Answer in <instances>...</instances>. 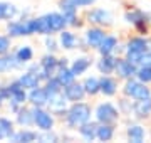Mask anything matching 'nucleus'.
<instances>
[{
    "label": "nucleus",
    "mask_w": 151,
    "mask_h": 143,
    "mask_svg": "<svg viewBox=\"0 0 151 143\" xmlns=\"http://www.w3.org/2000/svg\"><path fill=\"white\" fill-rule=\"evenodd\" d=\"M30 32L32 35H50V34H59L60 30L67 29V22L62 12H47L42 15L30 17L29 19Z\"/></svg>",
    "instance_id": "obj_1"
},
{
    "label": "nucleus",
    "mask_w": 151,
    "mask_h": 143,
    "mask_svg": "<svg viewBox=\"0 0 151 143\" xmlns=\"http://www.w3.org/2000/svg\"><path fill=\"white\" fill-rule=\"evenodd\" d=\"M94 110L91 108L89 103L86 101H77V103H70L67 111H65L64 118H62V125L67 130H77V128L92 120Z\"/></svg>",
    "instance_id": "obj_2"
},
{
    "label": "nucleus",
    "mask_w": 151,
    "mask_h": 143,
    "mask_svg": "<svg viewBox=\"0 0 151 143\" xmlns=\"http://www.w3.org/2000/svg\"><path fill=\"white\" fill-rule=\"evenodd\" d=\"M124 44H126L124 57H128L131 62H134V64L139 66L143 56L151 49V39L139 34V35H133V37H129Z\"/></svg>",
    "instance_id": "obj_3"
},
{
    "label": "nucleus",
    "mask_w": 151,
    "mask_h": 143,
    "mask_svg": "<svg viewBox=\"0 0 151 143\" xmlns=\"http://www.w3.org/2000/svg\"><path fill=\"white\" fill-rule=\"evenodd\" d=\"M34 110V128L39 131H50L55 130L57 118L47 106H32Z\"/></svg>",
    "instance_id": "obj_4"
},
{
    "label": "nucleus",
    "mask_w": 151,
    "mask_h": 143,
    "mask_svg": "<svg viewBox=\"0 0 151 143\" xmlns=\"http://www.w3.org/2000/svg\"><path fill=\"white\" fill-rule=\"evenodd\" d=\"M84 20H86L89 25H99V27L108 29L111 25H114V15L109 9H104V7H94V9H89L84 15Z\"/></svg>",
    "instance_id": "obj_5"
},
{
    "label": "nucleus",
    "mask_w": 151,
    "mask_h": 143,
    "mask_svg": "<svg viewBox=\"0 0 151 143\" xmlns=\"http://www.w3.org/2000/svg\"><path fill=\"white\" fill-rule=\"evenodd\" d=\"M121 118V111L116 105H113L111 101H104L94 108V120L97 123H111L116 125Z\"/></svg>",
    "instance_id": "obj_6"
},
{
    "label": "nucleus",
    "mask_w": 151,
    "mask_h": 143,
    "mask_svg": "<svg viewBox=\"0 0 151 143\" xmlns=\"http://www.w3.org/2000/svg\"><path fill=\"white\" fill-rule=\"evenodd\" d=\"M124 96H128L131 99H145L151 96V88L146 83L139 81L138 77H131V79H126L121 88Z\"/></svg>",
    "instance_id": "obj_7"
},
{
    "label": "nucleus",
    "mask_w": 151,
    "mask_h": 143,
    "mask_svg": "<svg viewBox=\"0 0 151 143\" xmlns=\"http://www.w3.org/2000/svg\"><path fill=\"white\" fill-rule=\"evenodd\" d=\"M124 20L128 24H131L133 27L138 30V34L141 35H146L148 34V29H150V14H146L145 10L141 9H131L124 14Z\"/></svg>",
    "instance_id": "obj_8"
},
{
    "label": "nucleus",
    "mask_w": 151,
    "mask_h": 143,
    "mask_svg": "<svg viewBox=\"0 0 151 143\" xmlns=\"http://www.w3.org/2000/svg\"><path fill=\"white\" fill-rule=\"evenodd\" d=\"M39 64H40V72H39V76L42 79V83H45L47 79L55 76V72L59 69V57L55 56V52H45V54L39 59Z\"/></svg>",
    "instance_id": "obj_9"
},
{
    "label": "nucleus",
    "mask_w": 151,
    "mask_h": 143,
    "mask_svg": "<svg viewBox=\"0 0 151 143\" xmlns=\"http://www.w3.org/2000/svg\"><path fill=\"white\" fill-rule=\"evenodd\" d=\"M30 19V17H29ZM29 19L22 20V19H12L5 22V34L10 35L12 39H20V37H30V25H29Z\"/></svg>",
    "instance_id": "obj_10"
},
{
    "label": "nucleus",
    "mask_w": 151,
    "mask_h": 143,
    "mask_svg": "<svg viewBox=\"0 0 151 143\" xmlns=\"http://www.w3.org/2000/svg\"><path fill=\"white\" fill-rule=\"evenodd\" d=\"M108 35L106 29L99 27V25H89L82 34V39L86 40L89 51H97V47L101 46V42L104 40V37Z\"/></svg>",
    "instance_id": "obj_11"
},
{
    "label": "nucleus",
    "mask_w": 151,
    "mask_h": 143,
    "mask_svg": "<svg viewBox=\"0 0 151 143\" xmlns=\"http://www.w3.org/2000/svg\"><path fill=\"white\" fill-rule=\"evenodd\" d=\"M138 64L131 62L128 57L124 56H119L118 57V64H116V71H114V76L118 79H131V77H136V72H138Z\"/></svg>",
    "instance_id": "obj_12"
},
{
    "label": "nucleus",
    "mask_w": 151,
    "mask_h": 143,
    "mask_svg": "<svg viewBox=\"0 0 151 143\" xmlns=\"http://www.w3.org/2000/svg\"><path fill=\"white\" fill-rule=\"evenodd\" d=\"M69 101H67V98L64 96V93L60 91V93H57V94H52L50 98H49V103H47V108L52 113L55 115V118H64V115H65V111H67V108H69Z\"/></svg>",
    "instance_id": "obj_13"
},
{
    "label": "nucleus",
    "mask_w": 151,
    "mask_h": 143,
    "mask_svg": "<svg viewBox=\"0 0 151 143\" xmlns=\"http://www.w3.org/2000/svg\"><path fill=\"white\" fill-rule=\"evenodd\" d=\"M57 39H59V46L62 51H74L79 47V40L81 37L77 35L76 32H72L69 27L64 29V30H60L57 34Z\"/></svg>",
    "instance_id": "obj_14"
},
{
    "label": "nucleus",
    "mask_w": 151,
    "mask_h": 143,
    "mask_svg": "<svg viewBox=\"0 0 151 143\" xmlns=\"http://www.w3.org/2000/svg\"><path fill=\"white\" fill-rule=\"evenodd\" d=\"M62 93H64V96L67 98V101L69 103H77V101H84L86 99V89H84V86H82V83H77V79H76L74 83L67 84V86H64V89H62Z\"/></svg>",
    "instance_id": "obj_15"
},
{
    "label": "nucleus",
    "mask_w": 151,
    "mask_h": 143,
    "mask_svg": "<svg viewBox=\"0 0 151 143\" xmlns=\"http://www.w3.org/2000/svg\"><path fill=\"white\" fill-rule=\"evenodd\" d=\"M24 69H25V66L17 61L15 54L12 51L9 54L0 56V76L2 74H9L12 71H24Z\"/></svg>",
    "instance_id": "obj_16"
},
{
    "label": "nucleus",
    "mask_w": 151,
    "mask_h": 143,
    "mask_svg": "<svg viewBox=\"0 0 151 143\" xmlns=\"http://www.w3.org/2000/svg\"><path fill=\"white\" fill-rule=\"evenodd\" d=\"M14 121H15L17 126H20V128H34V110H32V106L29 105V103L24 105L20 110L14 115Z\"/></svg>",
    "instance_id": "obj_17"
},
{
    "label": "nucleus",
    "mask_w": 151,
    "mask_h": 143,
    "mask_svg": "<svg viewBox=\"0 0 151 143\" xmlns=\"http://www.w3.org/2000/svg\"><path fill=\"white\" fill-rule=\"evenodd\" d=\"M99 88H101V94L103 96L113 98L119 91V83H118V79L113 77L111 74H103L99 77Z\"/></svg>",
    "instance_id": "obj_18"
},
{
    "label": "nucleus",
    "mask_w": 151,
    "mask_h": 143,
    "mask_svg": "<svg viewBox=\"0 0 151 143\" xmlns=\"http://www.w3.org/2000/svg\"><path fill=\"white\" fill-rule=\"evenodd\" d=\"M118 54H106L99 56V59L96 61V69L99 74H114L116 71V64H118Z\"/></svg>",
    "instance_id": "obj_19"
},
{
    "label": "nucleus",
    "mask_w": 151,
    "mask_h": 143,
    "mask_svg": "<svg viewBox=\"0 0 151 143\" xmlns=\"http://www.w3.org/2000/svg\"><path fill=\"white\" fill-rule=\"evenodd\" d=\"M92 64H94V59H92L91 56L82 54V56H77L76 59L70 61V69L76 74V77H81L91 69Z\"/></svg>",
    "instance_id": "obj_20"
},
{
    "label": "nucleus",
    "mask_w": 151,
    "mask_h": 143,
    "mask_svg": "<svg viewBox=\"0 0 151 143\" xmlns=\"http://www.w3.org/2000/svg\"><path fill=\"white\" fill-rule=\"evenodd\" d=\"M133 116L138 121L150 118L151 116V96L145 99H133Z\"/></svg>",
    "instance_id": "obj_21"
},
{
    "label": "nucleus",
    "mask_w": 151,
    "mask_h": 143,
    "mask_svg": "<svg viewBox=\"0 0 151 143\" xmlns=\"http://www.w3.org/2000/svg\"><path fill=\"white\" fill-rule=\"evenodd\" d=\"M17 79H19V83L22 84V88H25L27 91L42 84V79H40V76H39V72L29 71V69H24V71L17 76Z\"/></svg>",
    "instance_id": "obj_22"
},
{
    "label": "nucleus",
    "mask_w": 151,
    "mask_h": 143,
    "mask_svg": "<svg viewBox=\"0 0 151 143\" xmlns=\"http://www.w3.org/2000/svg\"><path fill=\"white\" fill-rule=\"evenodd\" d=\"M39 140V130H32V128H19L14 131L10 142L14 143H34Z\"/></svg>",
    "instance_id": "obj_23"
},
{
    "label": "nucleus",
    "mask_w": 151,
    "mask_h": 143,
    "mask_svg": "<svg viewBox=\"0 0 151 143\" xmlns=\"http://www.w3.org/2000/svg\"><path fill=\"white\" fill-rule=\"evenodd\" d=\"M49 98L50 96L42 84L34 89H29V105L30 106H47Z\"/></svg>",
    "instance_id": "obj_24"
},
{
    "label": "nucleus",
    "mask_w": 151,
    "mask_h": 143,
    "mask_svg": "<svg viewBox=\"0 0 151 143\" xmlns=\"http://www.w3.org/2000/svg\"><path fill=\"white\" fill-rule=\"evenodd\" d=\"M126 138L133 143H143L146 140V128L141 123H128Z\"/></svg>",
    "instance_id": "obj_25"
},
{
    "label": "nucleus",
    "mask_w": 151,
    "mask_h": 143,
    "mask_svg": "<svg viewBox=\"0 0 151 143\" xmlns=\"http://www.w3.org/2000/svg\"><path fill=\"white\" fill-rule=\"evenodd\" d=\"M76 131H77V135H79L81 140H84V142H96L97 140V121L96 120L87 121V123L81 125Z\"/></svg>",
    "instance_id": "obj_26"
},
{
    "label": "nucleus",
    "mask_w": 151,
    "mask_h": 143,
    "mask_svg": "<svg viewBox=\"0 0 151 143\" xmlns=\"http://www.w3.org/2000/svg\"><path fill=\"white\" fill-rule=\"evenodd\" d=\"M12 52L15 54L17 61H19L20 64H24V66H27L29 62L34 61V49H32V46H29V44L17 46L15 49H12Z\"/></svg>",
    "instance_id": "obj_27"
},
{
    "label": "nucleus",
    "mask_w": 151,
    "mask_h": 143,
    "mask_svg": "<svg viewBox=\"0 0 151 143\" xmlns=\"http://www.w3.org/2000/svg\"><path fill=\"white\" fill-rule=\"evenodd\" d=\"M118 46H119V39L116 37V35H113V34H108V35L104 37V40L101 42V46L97 47V54L99 56L114 54L116 49H118Z\"/></svg>",
    "instance_id": "obj_28"
},
{
    "label": "nucleus",
    "mask_w": 151,
    "mask_h": 143,
    "mask_svg": "<svg viewBox=\"0 0 151 143\" xmlns=\"http://www.w3.org/2000/svg\"><path fill=\"white\" fill-rule=\"evenodd\" d=\"M60 12L64 14L65 22H67V27L69 29H81L84 25V20L79 15V10L77 9H62Z\"/></svg>",
    "instance_id": "obj_29"
},
{
    "label": "nucleus",
    "mask_w": 151,
    "mask_h": 143,
    "mask_svg": "<svg viewBox=\"0 0 151 143\" xmlns=\"http://www.w3.org/2000/svg\"><path fill=\"white\" fill-rule=\"evenodd\" d=\"M15 121L7 116H0V142L10 140L14 131H15Z\"/></svg>",
    "instance_id": "obj_30"
},
{
    "label": "nucleus",
    "mask_w": 151,
    "mask_h": 143,
    "mask_svg": "<svg viewBox=\"0 0 151 143\" xmlns=\"http://www.w3.org/2000/svg\"><path fill=\"white\" fill-rule=\"evenodd\" d=\"M116 135V125L97 123V142H111Z\"/></svg>",
    "instance_id": "obj_31"
},
{
    "label": "nucleus",
    "mask_w": 151,
    "mask_h": 143,
    "mask_svg": "<svg viewBox=\"0 0 151 143\" xmlns=\"http://www.w3.org/2000/svg\"><path fill=\"white\" fill-rule=\"evenodd\" d=\"M84 89H86V94L89 98H94L97 94H101V88H99V77L97 76H86L81 81Z\"/></svg>",
    "instance_id": "obj_32"
},
{
    "label": "nucleus",
    "mask_w": 151,
    "mask_h": 143,
    "mask_svg": "<svg viewBox=\"0 0 151 143\" xmlns=\"http://www.w3.org/2000/svg\"><path fill=\"white\" fill-rule=\"evenodd\" d=\"M19 9L10 2H0V22H7L19 17Z\"/></svg>",
    "instance_id": "obj_33"
},
{
    "label": "nucleus",
    "mask_w": 151,
    "mask_h": 143,
    "mask_svg": "<svg viewBox=\"0 0 151 143\" xmlns=\"http://www.w3.org/2000/svg\"><path fill=\"white\" fill-rule=\"evenodd\" d=\"M97 0H59V10L62 9H86L94 5Z\"/></svg>",
    "instance_id": "obj_34"
},
{
    "label": "nucleus",
    "mask_w": 151,
    "mask_h": 143,
    "mask_svg": "<svg viewBox=\"0 0 151 143\" xmlns=\"http://www.w3.org/2000/svg\"><path fill=\"white\" fill-rule=\"evenodd\" d=\"M55 77L59 79V83L62 84V86H67V84L74 83L76 79V74L72 72V69H70V66H65V67H59L57 69V72H55Z\"/></svg>",
    "instance_id": "obj_35"
},
{
    "label": "nucleus",
    "mask_w": 151,
    "mask_h": 143,
    "mask_svg": "<svg viewBox=\"0 0 151 143\" xmlns=\"http://www.w3.org/2000/svg\"><path fill=\"white\" fill-rule=\"evenodd\" d=\"M42 86L47 89L49 96H52V94H57V93H60V91L64 89V86L59 83V79H57L55 76H52L50 79H47L45 83H42Z\"/></svg>",
    "instance_id": "obj_36"
},
{
    "label": "nucleus",
    "mask_w": 151,
    "mask_h": 143,
    "mask_svg": "<svg viewBox=\"0 0 151 143\" xmlns=\"http://www.w3.org/2000/svg\"><path fill=\"white\" fill-rule=\"evenodd\" d=\"M44 47H45V52H57L60 49L59 39L55 37V34L44 35Z\"/></svg>",
    "instance_id": "obj_37"
},
{
    "label": "nucleus",
    "mask_w": 151,
    "mask_h": 143,
    "mask_svg": "<svg viewBox=\"0 0 151 143\" xmlns=\"http://www.w3.org/2000/svg\"><path fill=\"white\" fill-rule=\"evenodd\" d=\"M62 140L59 133H55V130H50V131H39V140L40 143H57Z\"/></svg>",
    "instance_id": "obj_38"
},
{
    "label": "nucleus",
    "mask_w": 151,
    "mask_h": 143,
    "mask_svg": "<svg viewBox=\"0 0 151 143\" xmlns=\"http://www.w3.org/2000/svg\"><path fill=\"white\" fill-rule=\"evenodd\" d=\"M118 108L121 111V115H133V101H131V98H128V96L121 98L118 101Z\"/></svg>",
    "instance_id": "obj_39"
},
{
    "label": "nucleus",
    "mask_w": 151,
    "mask_h": 143,
    "mask_svg": "<svg viewBox=\"0 0 151 143\" xmlns=\"http://www.w3.org/2000/svg\"><path fill=\"white\" fill-rule=\"evenodd\" d=\"M136 77L143 81V83L150 84L151 83V66H145V64H141L138 67V72H136Z\"/></svg>",
    "instance_id": "obj_40"
},
{
    "label": "nucleus",
    "mask_w": 151,
    "mask_h": 143,
    "mask_svg": "<svg viewBox=\"0 0 151 143\" xmlns=\"http://www.w3.org/2000/svg\"><path fill=\"white\" fill-rule=\"evenodd\" d=\"M12 40L14 39L7 34H0V56L4 54H9L12 51Z\"/></svg>",
    "instance_id": "obj_41"
},
{
    "label": "nucleus",
    "mask_w": 151,
    "mask_h": 143,
    "mask_svg": "<svg viewBox=\"0 0 151 143\" xmlns=\"http://www.w3.org/2000/svg\"><path fill=\"white\" fill-rule=\"evenodd\" d=\"M29 17H32V10L30 9H24V10L19 12V19H22V20H25Z\"/></svg>",
    "instance_id": "obj_42"
},
{
    "label": "nucleus",
    "mask_w": 151,
    "mask_h": 143,
    "mask_svg": "<svg viewBox=\"0 0 151 143\" xmlns=\"http://www.w3.org/2000/svg\"><path fill=\"white\" fill-rule=\"evenodd\" d=\"M141 64H145V66H151V49L143 56V59H141ZM139 64V66H141Z\"/></svg>",
    "instance_id": "obj_43"
},
{
    "label": "nucleus",
    "mask_w": 151,
    "mask_h": 143,
    "mask_svg": "<svg viewBox=\"0 0 151 143\" xmlns=\"http://www.w3.org/2000/svg\"><path fill=\"white\" fill-rule=\"evenodd\" d=\"M5 103H7V98H5V96H4V93L0 91V108H2V106L5 105Z\"/></svg>",
    "instance_id": "obj_44"
}]
</instances>
